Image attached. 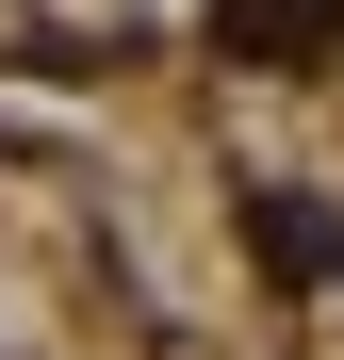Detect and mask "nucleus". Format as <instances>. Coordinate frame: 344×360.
I'll return each instance as SVG.
<instances>
[{
	"mask_svg": "<svg viewBox=\"0 0 344 360\" xmlns=\"http://www.w3.org/2000/svg\"><path fill=\"white\" fill-rule=\"evenodd\" d=\"M328 17H344V0H213V33L246 49V66H312V49H328Z\"/></svg>",
	"mask_w": 344,
	"mask_h": 360,
	"instance_id": "nucleus-1",
	"label": "nucleus"
},
{
	"mask_svg": "<svg viewBox=\"0 0 344 360\" xmlns=\"http://www.w3.org/2000/svg\"><path fill=\"white\" fill-rule=\"evenodd\" d=\"M262 262H279V278H328V213H312V197H262Z\"/></svg>",
	"mask_w": 344,
	"mask_h": 360,
	"instance_id": "nucleus-2",
	"label": "nucleus"
}]
</instances>
